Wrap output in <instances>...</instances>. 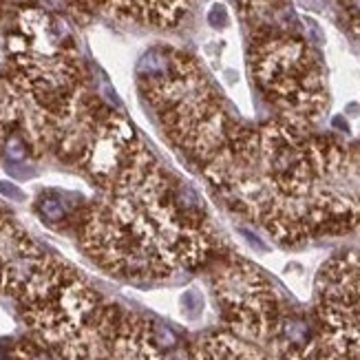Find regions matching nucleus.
<instances>
[{
	"label": "nucleus",
	"mask_w": 360,
	"mask_h": 360,
	"mask_svg": "<svg viewBox=\"0 0 360 360\" xmlns=\"http://www.w3.org/2000/svg\"><path fill=\"white\" fill-rule=\"evenodd\" d=\"M181 307L186 314H191V316H199L201 314V309H203V299H201V294L197 290H186L181 294Z\"/></svg>",
	"instance_id": "obj_4"
},
{
	"label": "nucleus",
	"mask_w": 360,
	"mask_h": 360,
	"mask_svg": "<svg viewBox=\"0 0 360 360\" xmlns=\"http://www.w3.org/2000/svg\"><path fill=\"white\" fill-rule=\"evenodd\" d=\"M208 22L212 27H224L226 25V9L221 5H214L208 13Z\"/></svg>",
	"instance_id": "obj_7"
},
{
	"label": "nucleus",
	"mask_w": 360,
	"mask_h": 360,
	"mask_svg": "<svg viewBox=\"0 0 360 360\" xmlns=\"http://www.w3.org/2000/svg\"><path fill=\"white\" fill-rule=\"evenodd\" d=\"M0 195L11 201H25V193L15 184H9V181H0Z\"/></svg>",
	"instance_id": "obj_5"
},
{
	"label": "nucleus",
	"mask_w": 360,
	"mask_h": 360,
	"mask_svg": "<svg viewBox=\"0 0 360 360\" xmlns=\"http://www.w3.org/2000/svg\"><path fill=\"white\" fill-rule=\"evenodd\" d=\"M191 0H106V11L127 15L158 27H173L181 20Z\"/></svg>",
	"instance_id": "obj_2"
},
{
	"label": "nucleus",
	"mask_w": 360,
	"mask_h": 360,
	"mask_svg": "<svg viewBox=\"0 0 360 360\" xmlns=\"http://www.w3.org/2000/svg\"><path fill=\"white\" fill-rule=\"evenodd\" d=\"M345 9L352 18V25L360 31V0H345Z\"/></svg>",
	"instance_id": "obj_6"
},
{
	"label": "nucleus",
	"mask_w": 360,
	"mask_h": 360,
	"mask_svg": "<svg viewBox=\"0 0 360 360\" xmlns=\"http://www.w3.org/2000/svg\"><path fill=\"white\" fill-rule=\"evenodd\" d=\"M36 210H38V217L42 219V221L49 224V226L65 224L71 214V206L67 203V197H62L58 193L40 195V199L36 203Z\"/></svg>",
	"instance_id": "obj_3"
},
{
	"label": "nucleus",
	"mask_w": 360,
	"mask_h": 360,
	"mask_svg": "<svg viewBox=\"0 0 360 360\" xmlns=\"http://www.w3.org/2000/svg\"><path fill=\"white\" fill-rule=\"evenodd\" d=\"M252 71L274 104L299 120H314L325 104L323 77L309 46L294 29H263L252 42Z\"/></svg>",
	"instance_id": "obj_1"
},
{
	"label": "nucleus",
	"mask_w": 360,
	"mask_h": 360,
	"mask_svg": "<svg viewBox=\"0 0 360 360\" xmlns=\"http://www.w3.org/2000/svg\"><path fill=\"white\" fill-rule=\"evenodd\" d=\"M3 11H5V0H0V15H3Z\"/></svg>",
	"instance_id": "obj_8"
}]
</instances>
